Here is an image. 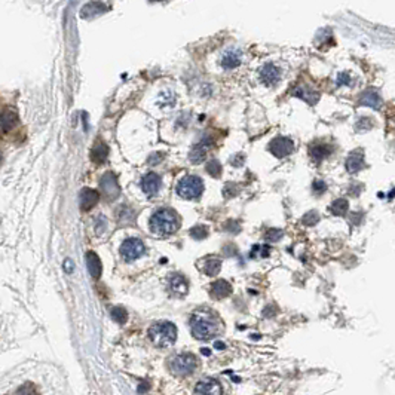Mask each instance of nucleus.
Segmentation results:
<instances>
[{
	"instance_id": "obj_21",
	"label": "nucleus",
	"mask_w": 395,
	"mask_h": 395,
	"mask_svg": "<svg viewBox=\"0 0 395 395\" xmlns=\"http://www.w3.org/2000/svg\"><path fill=\"white\" fill-rule=\"evenodd\" d=\"M107 155H109V149L103 141H97L91 150V159L95 164H103L104 161L107 159Z\"/></svg>"
},
{
	"instance_id": "obj_31",
	"label": "nucleus",
	"mask_w": 395,
	"mask_h": 395,
	"mask_svg": "<svg viewBox=\"0 0 395 395\" xmlns=\"http://www.w3.org/2000/svg\"><path fill=\"white\" fill-rule=\"evenodd\" d=\"M318 222H319V216H318L316 211H309V212L305 214V217L302 219V223H303L305 226H313V225H316Z\"/></svg>"
},
{
	"instance_id": "obj_19",
	"label": "nucleus",
	"mask_w": 395,
	"mask_h": 395,
	"mask_svg": "<svg viewBox=\"0 0 395 395\" xmlns=\"http://www.w3.org/2000/svg\"><path fill=\"white\" fill-rule=\"evenodd\" d=\"M86 266H88V270H89L92 278H95V279L100 278V275H101V262H100V257L94 251L86 253Z\"/></svg>"
},
{
	"instance_id": "obj_39",
	"label": "nucleus",
	"mask_w": 395,
	"mask_h": 395,
	"mask_svg": "<svg viewBox=\"0 0 395 395\" xmlns=\"http://www.w3.org/2000/svg\"><path fill=\"white\" fill-rule=\"evenodd\" d=\"M202 353L204 355H209V349H202Z\"/></svg>"
},
{
	"instance_id": "obj_6",
	"label": "nucleus",
	"mask_w": 395,
	"mask_h": 395,
	"mask_svg": "<svg viewBox=\"0 0 395 395\" xmlns=\"http://www.w3.org/2000/svg\"><path fill=\"white\" fill-rule=\"evenodd\" d=\"M146 247L141 239L138 238H128L121 245V254L126 262H132L140 259L145 254Z\"/></svg>"
},
{
	"instance_id": "obj_1",
	"label": "nucleus",
	"mask_w": 395,
	"mask_h": 395,
	"mask_svg": "<svg viewBox=\"0 0 395 395\" xmlns=\"http://www.w3.org/2000/svg\"><path fill=\"white\" fill-rule=\"evenodd\" d=\"M190 329L193 337L199 340H209L220 332V319L209 309H199L190 318Z\"/></svg>"
},
{
	"instance_id": "obj_12",
	"label": "nucleus",
	"mask_w": 395,
	"mask_h": 395,
	"mask_svg": "<svg viewBox=\"0 0 395 395\" xmlns=\"http://www.w3.org/2000/svg\"><path fill=\"white\" fill-rule=\"evenodd\" d=\"M141 187L147 196H155L161 189V177L155 172L146 174L141 180Z\"/></svg>"
},
{
	"instance_id": "obj_32",
	"label": "nucleus",
	"mask_w": 395,
	"mask_h": 395,
	"mask_svg": "<svg viewBox=\"0 0 395 395\" xmlns=\"http://www.w3.org/2000/svg\"><path fill=\"white\" fill-rule=\"evenodd\" d=\"M190 235L195 239H204V238H207L208 229L205 226H202V225H198V226L190 229Z\"/></svg>"
},
{
	"instance_id": "obj_18",
	"label": "nucleus",
	"mask_w": 395,
	"mask_h": 395,
	"mask_svg": "<svg viewBox=\"0 0 395 395\" xmlns=\"http://www.w3.org/2000/svg\"><path fill=\"white\" fill-rule=\"evenodd\" d=\"M293 94H294L296 97L305 100L306 103L309 104H315L318 101V98H319V94H318L316 91H313L309 86H306V85H299V86H296L294 91H293Z\"/></svg>"
},
{
	"instance_id": "obj_24",
	"label": "nucleus",
	"mask_w": 395,
	"mask_h": 395,
	"mask_svg": "<svg viewBox=\"0 0 395 395\" xmlns=\"http://www.w3.org/2000/svg\"><path fill=\"white\" fill-rule=\"evenodd\" d=\"M6 395H41V392L33 382H25V383L20 385L18 388H15L14 391L8 392Z\"/></svg>"
},
{
	"instance_id": "obj_5",
	"label": "nucleus",
	"mask_w": 395,
	"mask_h": 395,
	"mask_svg": "<svg viewBox=\"0 0 395 395\" xmlns=\"http://www.w3.org/2000/svg\"><path fill=\"white\" fill-rule=\"evenodd\" d=\"M168 367L175 376H189L196 369V358L192 353H177L169 358Z\"/></svg>"
},
{
	"instance_id": "obj_9",
	"label": "nucleus",
	"mask_w": 395,
	"mask_h": 395,
	"mask_svg": "<svg viewBox=\"0 0 395 395\" xmlns=\"http://www.w3.org/2000/svg\"><path fill=\"white\" fill-rule=\"evenodd\" d=\"M195 395H222V386L220 383L212 379V377H207L202 379L196 383L195 386Z\"/></svg>"
},
{
	"instance_id": "obj_20",
	"label": "nucleus",
	"mask_w": 395,
	"mask_h": 395,
	"mask_svg": "<svg viewBox=\"0 0 395 395\" xmlns=\"http://www.w3.org/2000/svg\"><path fill=\"white\" fill-rule=\"evenodd\" d=\"M232 293V287L226 279H219L211 285V296L216 299H225Z\"/></svg>"
},
{
	"instance_id": "obj_14",
	"label": "nucleus",
	"mask_w": 395,
	"mask_h": 395,
	"mask_svg": "<svg viewBox=\"0 0 395 395\" xmlns=\"http://www.w3.org/2000/svg\"><path fill=\"white\" fill-rule=\"evenodd\" d=\"M209 147H211V145H209L208 141H205V140H202V141H199L198 145L193 146L192 150H190V153H189L190 162H192V164H201V162H204L205 158H207V152L209 150Z\"/></svg>"
},
{
	"instance_id": "obj_28",
	"label": "nucleus",
	"mask_w": 395,
	"mask_h": 395,
	"mask_svg": "<svg viewBox=\"0 0 395 395\" xmlns=\"http://www.w3.org/2000/svg\"><path fill=\"white\" fill-rule=\"evenodd\" d=\"M158 103H159V105H162V107H171V105H174V103H175V97H174L172 92L164 91V92L159 95Z\"/></svg>"
},
{
	"instance_id": "obj_3",
	"label": "nucleus",
	"mask_w": 395,
	"mask_h": 395,
	"mask_svg": "<svg viewBox=\"0 0 395 395\" xmlns=\"http://www.w3.org/2000/svg\"><path fill=\"white\" fill-rule=\"evenodd\" d=\"M149 337L158 348H169L177 340V327L169 321L155 322L149 329Z\"/></svg>"
},
{
	"instance_id": "obj_13",
	"label": "nucleus",
	"mask_w": 395,
	"mask_h": 395,
	"mask_svg": "<svg viewBox=\"0 0 395 395\" xmlns=\"http://www.w3.org/2000/svg\"><path fill=\"white\" fill-rule=\"evenodd\" d=\"M98 199H100V193H98L97 190H92V189H89V187H85V189H82L81 195H79L81 209H82V211H88V209H91L92 207H95L97 202H98Z\"/></svg>"
},
{
	"instance_id": "obj_37",
	"label": "nucleus",
	"mask_w": 395,
	"mask_h": 395,
	"mask_svg": "<svg viewBox=\"0 0 395 395\" xmlns=\"http://www.w3.org/2000/svg\"><path fill=\"white\" fill-rule=\"evenodd\" d=\"M361 189H363V186L356 185V186H351V187H349V190H348V192H349L351 195H353V196H356V195H358V193L361 192Z\"/></svg>"
},
{
	"instance_id": "obj_25",
	"label": "nucleus",
	"mask_w": 395,
	"mask_h": 395,
	"mask_svg": "<svg viewBox=\"0 0 395 395\" xmlns=\"http://www.w3.org/2000/svg\"><path fill=\"white\" fill-rule=\"evenodd\" d=\"M220 268H222V262L220 259L217 257H208L205 260V266H204V272L209 275V276H214L220 272Z\"/></svg>"
},
{
	"instance_id": "obj_40",
	"label": "nucleus",
	"mask_w": 395,
	"mask_h": 395,
	"mask_svg": "<svg viewBox=\"0 0 395 395\" xmlns=\"http://www.w3.org/2000/svg\"><path fill=\"white\" fill-rule=\"evenodd\" d=\"M0 162H2V153H0Z\"/></svg>"
},
{
	"instance_id": "obj_38",
	"label": "nucleus",
	"mask_w": 395,
	"mask_h": 395,
	"mask_svg": "<svg viewBox=\"0 0 395 395\" xmlns=\"http://www.w3.org/2000/svg\"><path fill=\"white\" fill-rule=\"evenodd\" d=\"M216 348L217 349H225V343L223 342H216Z\"/></svg>"
},
{
	"instance_id": "obj_34",
	"label": "nucleus",
	"mask_w": 395,
	"mask_h": 395,
	"mask_svg": "<svg viewBox=\"0 0 395 395\" xmlns=\"http://www.w3.org/2000/svg\"><path fill=\"white\" fill-rule=\"evenodd\" d=\"M327 190V185H326V182L324 180H321V178H318V180H315L313 183H312V192L315 193V195H322L324 192Z\"/></svg>"
},
{
	"instance_id": "obj_29",
	"label": "nucleus",
	"mask_w": 395,
	"mask_h": 395,
	"mask_svg": "<svg viewBox=\"0 0 395 395\" xmlns=\"http://www.w3.org/2000/svg\"><path fill=\"white\" fill-rule=\"evenodd\" d=\"M205 169H207V172L211 177H219L222 174V165L216 159H211L207 164V166H205Z\"/></svg>"
},
{
	"instance_id": "obj_35",
	"label": "nucleus",
	"mask_w": 395,
	"mask_h": 395,
	"mask_svg": "<svg viewBox=\"0 0 395 395\" xmlns=\"http://www.w3.org/2000/svg\"><path fill=\"white\" fill-rule=\"evenodd\" d=\"M372 126H373V122H372L369 118H361V119L358 121V124H356V129H358L360 132H361V131L366 132V131H369Z\"/></svg>"
},
{
	"instance_id": "obj_16",
	"label": "nucleus",
	"mask_w": 395,
	"mask_h": 395,
	"mask_svg": "<svg viewBox=\"0 0 395 395\" xmlns=\"http://www.w3.org/2000/svg\"><path fill=\"white\" fill-rule=\"evenodd\" d=\"M364 166H366V164H364V153H363V150H353L352 153L348 156V159H346V171L351 172V174H355L360 169H363Z\"/></svg>"
},
{
	"instance_id": "obj_7",
	"label": "nucleus",
	"mask_w": 395,
	"mask_h": 395,
	"mask_svg": "<svg viewBox=\"0 0 395 395\" xmlns=\"http://www.w3.org/2000/svg\"><path fill=\"white\" fill-rule=\"evenodd\" d=\"M100 190L103 192V195L110 201V199H116L121 193V189L118 185L116 175L112 172H105L101 180H100Z\"/></svg>"
},
{
	"instance_id": "obj_17",
	"label": "nucleus",
	"mask_w": 395,
	"mask_h": 395,
	"mask_svg": "<svg viewBox=\"0 0 395 395\" xmlns=\"http://www.w3.org/2000/svg\"><path fill=\"white\" fill-rule=\"evenodd\" d=\"M17 124H18V116L14 110L6 109L0 113V129L3 132H9L11 129L15 128Z\"/></svg>"
},
{
	"instance_id": "obj_33",
	"label": "nucleus",
	"mask_w": 395,
	"mask_h": 395,
	"mask_svg": "<svg viewBox=\"0 0 395 395\" xmlns=\"http://www.w3.org/2000/svg\"><path fill=\"white\" fill-rule=\"evenodd\" d=\"M251 257H268L269 256V247L268 245H256L251 248Z\"/></svg>"
},
{
	"instance_id": "obj_26",
	"label": "nucleus",
	"mask_w": 395,
	"mask_h": 395,
	"mask_svg": "<svg viewBox=\"0 0 395 395\" xmlns=\"http://www.w3.org/2000/svg\"><path fill=\"white\" fill-rule=\"evenodd\" d=\"M330 209H332L334 216H345L349 209V204H348L346 199H336L332 204Z\"/></svg>"
},
{
	"instance_id": "obj_23",
	"label": "nucleus",
	"mask_w": 395,
	"mask_h": 395,
	"mask_svg": "<svg viewBox=\"0 0 395 395\" xmlns=\"http://www.w3.org/2000/svg\"><path fill=\"white\" fill-rule=\"evenodd\" d=\"M332 147L327 145H315L312 146L311 150H309V153H311L312 159L315 161V162H321L322 159H326L330 153H332Z\"/></svg>"
},
{
	"instance_id": "obj_2",
	"label": "nucleus",
	"mask_w": 395,
	"mask_h": 395,
	"mask_svg": "<svg viewBox=\"0 0 395 395\" xmlns=\"http://www.w3.org/2000/svg\"><path fill=\"white\" fill-rule=\"evenodd\" d=\"M150 229L159 236H169L178 229V219L174 211L162 208L156 211L150 219Z\"/></svg>"
},
{
	"instance_id": "obj_36",
	"label": "nucleus",
	"mask_w": 395,
	"mask_h": 395,
	"mask_svg": "<svg viewBox=\"0 0 395 395\" xmlns=\"http://www.w3.org/2000/svg\"><path fill=\"white\" fill-rule=\"evenodd\" d=\"M336 83H337V86H340V85H349V83H351V75L346 73V71H340V73L337 75Z\"/></svg>"
},
{
	"instance_id": "obj_10",
	"label": "nucleus",
	"mask_w": 395,
	"mask_h": 395,
	"mask_svg": "<svg viewBox=\"0 0 395 395\" xmlns=\"http://www.w3.org/2000/svg\"><path fill=\"white\" fill-rule=\"evenodd\" d=\"M260 79H262V82L265 83V85L272 86V85L279 82V79H281V71H279V68H278L275 64L268 62V64H265V65L260 68Z\"/></svg>"
},
{
	"instance_id": "obj_8",
	"label": "nucleus",
	"mask_w": 395,
	"mask_h": 395,
	"mask_svg": "<svg viewBox=\"0 0 395 395\" xmlns=\"http://www.w3.org/2000/svg\"><path fill=\"white\" fill-rule=\"evenodd\" d=\"M269 150L276 158H285L294 150V145L293 140L289 137H276L270 141Z\"/></svg>"
},
{
	"instance_id": "obj_15",
	"label": "nucleus",
	"mask_w": 395,
	"mask_h": 395,
	"mask_svg": "<svg viewBox=\"0 0 395 395\" xmlns=\"http://www.w3.org/2000/svg\"><path fill=\"white\" fill-rule=\"evenodd\" d=\"M168 287H169V291H171L172 294H175V296H178V297L185 296L187 290H189L186 278L182 276V275H178V273H175V275H172V276L169 278Z\"/></svg>"
},
{
	"instance_id": "obj_4",
	"label": "nucleus",
	"mask_w": 395,
	"mask_h": 395,
	"mask_svg": "<svg viewBox=\"0 0 395 395\" xmlns=\"http://www.w3.org/2000/svg\"><path fill=\"white\" fill-rule=\"evenodd\" d=\"M177 193L185 199H196L204 192V183L198 175H186L177 183Z\"/></svg>"
},
{
	"instance_id": "obj_11",
	"label": "nucleus",
	"mask_w": 395,
	"mask_h": 395,
	"mask_svg": "<svg viewBox=\"0 0 395 395\" xmlns=\"http://www.w3.org/2000/svg\"><path fill=\"white\" fill-rule=\"evenodd\" d=\"M241 60H242V54L238 48H229L223 52L222 55V60H220V64L223 68L226 70H230V68H235L241 64Z\"/></svg>"
},
{
	"instance_id": "obj_30",
	"label": "nucleus",
	"mask_w": 395,
	"mask_h": 395,
	"mask_svg": "<svg viewBox=\"0 0 395 395\" xmlns=\"http://www.w3.org/2000/svg\"><path fill=\"white\" fill-rule=\"evenodd\" d=\"M282 230L281 229H268L266 233H265V239L269 241V242H275V241H279L282 238Z\"/></svg>"
},
{
	"instance_id": "obj_27",
	"label": "nucleus",
	"mask_w": 395,
	"mask_h": 395,
	"mask_svg": "<svg viewBox=\"0 0 395 395\" xmlns=\"http://www.w3.org/2000/svg\"><path fill=\"white\" fill-rule=\"evenodd\" d=\"M110 315H112V318H113L118 324H125L126 319H128V313H126V311H125L124 308H119V306L113 308V309L110 311Z\"/></svg>"
},
{
	"instance_id": "obj_22",
	"label": "nucleus",
	"mask_w": 395,
	"mask_h": 395,
	"mask_svg": "<svg viewBox=\"0 0 395 395\" xmlns=\"http://www.w3.org/2000/svg\"><path fill=\"white\" fill-rule=\"evenodd\" d=\"M360 103L363 104V105H369V107H372V109H379L380 104H382V100H380V97H379V94H377L376 91L367 89V91L361 95Z\"/></svg>"
}]
</instances>
